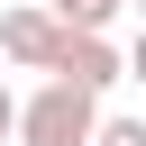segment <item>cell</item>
<instances>
[{"mask_svg":"<svg viewBox=\"0 0 146 146\" xmlns=\"http://www.w3.org/2000/svg\"><path fill=\"white\" fill-rule=\"evenodd\" d=\"M100 100L73 91V82H36L18 100V146H100Z\"/></svg>","mask_w":146,"mask_h":146,"instance_id":"obj_1","label":"cell"},{"mask_svg":"<svg viewBox=\"0 0 146 146\" xmlns=\"http://www.w3.org/2000/svg\"><path fill=\"white\" fill-rule=\"evenodd\" d=\"M128 9H137V18H146V0H128Z\"/></svg>","mask_w":146,"mask_h":146,"instance_id":"obj_7","label":"cell"},{"mask_svg":"<svg viewBox=\"0 0 146 146\" xmlns=\"http://www.w3.org/2000/svg\"><path fill=\"white\" fill-rule=\"evenodd\" d=\"M64 46H73V36H64V18H55L46 0H18V9H0V55H9L18 73H46V82H55Z\"/></svg>","mask_w":146,"mask_h":146,"instance_id":"obj_2","label":"cell"},{"mask_svg":"<svg viewBox=\"0 0 146 146\" xmlns=\"http://www.w3.org/2000/svg\"><path fill=\"white\" fill-rule=\"evenodd\" d=\"M55 82H73V91H110V82H128V46H110V36H73L64 46V64H55Z\"/></svg>","mask_w":146,"mask_h":146,"instance_id":"obj_3","label":"cell"},{"mask_svg":"<svg viewBox=\"0 0 146 146\" xmlns=\"http://www.w3.org/2000/svg\"><path fill=\"white\" fill-rule=\"evenodd\" d=\"M128 82H146V18H137V36H128Z\"/></svg>","mask_w":146,"mask_h":146,"instance_id":"obj_5","label":"cell"},{"mask_svg":"<svg viewBox=\"0 0 146 146\" xmlns=\"http://www.w3.org/2000/svg\"><path fill=\"white\" fill-rule=\"evenodd\" d=\"M0 73H9V55H0Z\"/></svg>","mask_w":146,"mask_h":146,"instance_id":"obj_8","label":"cell"},{"mask_svg":"<svg viewBox=\"0 0 146 146\" xmlns=\"http://www.w3.org/2000/svg\"><path fill=\"white\" fill-rule=\"evenodd\" d=\"M9 137H18V91L0 82V146H9Z\"/></svg>","mask_w":146,"mask_h":146,"instance_id":"obj_6","label":"cell"},{"mask_svg":"<svg viewBox=\"0 0 146 146\" xmlns=\"http://www.w3.org/2000/svg\"><path fill=\"white\" fill-rule=\"evenodd\" d=\"M100 146H146V119H119V110H110V119H100Z\"/></svg>","mask_w":146,"mask_h":146,"instance_id":"obj_4","label":"cell"}]
</instances>
